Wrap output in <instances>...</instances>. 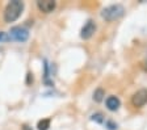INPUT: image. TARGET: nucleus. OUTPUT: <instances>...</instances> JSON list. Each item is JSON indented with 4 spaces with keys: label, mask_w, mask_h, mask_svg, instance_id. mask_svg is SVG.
I'll list each match as a JSON object with an SVG mask.
<instances>
[{
    "label": "nucleus",
    "mask_w": 147,
    "mask_h": 130,
    "mask_svg": "<svg viewBox=\"0 0 147 130\" xmlns=\"http://www.w3.org/2000/svg\"><path fill=\"white\" fill-rule=\"evenodd\" d=\"M22 9H24V3L20 0H12L7 4L4 9V21L5 22H13L21 16Z\"/></svg>",
    "instance_id": "1"
},
{
    "label": "nucleus",
    "mask_w": 147,
    "mask_h": 130,
    "mask_svg": "<svg viewBox=\"0 0 147 130\" xmlns=\"http://www.w3.org/2000/svg\"><path fill=\"white\" fill-rule=\"evenodd\" d=\"M125 13V8L121 4H112V5L102 9L101 12V17L105 20V21H116V20L121 19Z\"/></svg>",
    "instance_id": "2"
},
{
    "label": "nucleus",
    "mask_w": 147,
    "mask_h": 130,
    "mask_svg": "<svg viewBox=\"0 0 147 130\" xmlns=\"http://www.w3.org/2000/svg\"><path fill=\"white\" fill-rule=\"evenodd\" d=\"M9 38H12L17 42H25L29 38V30L24 26H13L9 30Z\"/></svg>",
    "instance_id": "3"
},
{
    "label": "nucleus",
    "mask_w": 147,
    "mask_h": 130,
    "mask_svg": "<svg viewBox=\"0 0 147 130\" xmlns=\"http://www.w3.org/2000/svg\"><path fill=\"white\" fill-rule=\"evenodd\" d=\"M131 104L135 108H142L147 104V90L142 88V90L137 91L131 97Z\"/></svg>",
    "instance_id": "4"
},
{
    "label": "nucleus",
    "mask_w": 147,
    "mask_h": 130,
    "mask_svg": "<svg viewBox=\"0 0 147 130\" xmlns=\"http://www.w3.org/2000/svg\"><path fill=\"white\" fill-rule=\"evenodd\" d=\"M96 32V24L95 21H92V20H88V21L84 24V26L82 28V30H80V37L83 38V40H89V38L95 34Z\"/></svg>",
    "instance_id": "5"
},
{
    "label": "nucleus",
    "mask_w": 147,
    "mask_h": 130,
    "mask_svg": "<svg viewBox=\"0 0 147 130\" xmlns=\"http://www.w3.org/2000/svg\"><path fill=\"white\" fill-rule=\"evenodd\" d=\"M37 7H38V9L43 13H50L55 9V7H57V1L54 0H41L37 3Z\"/></svg>",
    "instance_id": "6"
},
{
    "label": "nucleus",
    "mask_w": 147,
    "mask_h": 130,
    "mask_svg": "<svg viewBox=\"0 0 147 130\" xmlns=\"http://www.w3.org/2000/svg\"><path fill=\"white\" fill-rule=\"evenodd\" d=\"M105 104H107V108L110 112H116L121 106V101H119V99L117 96H109L107 99V101H105Z\"/></svg>",
    "instance_id": "7"
},
{
    "label": "nucleus",
    "mask_w": 147,
    "mask_h": 130,
    "mask_svg": "<svg viewBox=\"0 0 147 130\" xmlns=\"http://www.w3.org/2000/svg\"><path fill=\"white\" fill-rule=\"evenodd\" d=\"M104 96H105L104 90H102V88H97V90L95 91V93H93V100H95L96 102H100V101H102Z\"/></svg>",
    "instance_id": "8"
},
{
    "label": "nucleus",
    "mask_w": 147,
    "mask_h": 130,
    "mask_svg": "<svg viewBox=\"0 0 147 130\" xmlns=\"http://www.w3.org/2000/svg\"><path fill=\"white\" fill-rule=\"evenodd\" d=\"M49 127H50L49 118H43V120H41L40 122H38V125H37V129L38 130H47Z\"/></svg>",
    "instance_id": "9"
},
{
    "label": "nucleus",
    "mask_w": 147,
    "mask_h": 130,
    "mask_svg": "<svg viewBox=\"0 0 147 130\" xmlns=\"http://www.w3.org/2000/svg\"><path fill=\"white\" fill-rule=\"evenodd\" d=\"M92 120L98 122V124H102V122H104V116L101 115V113H96V115L92 116Z\"/></svg>",
    "instance_id": "10"
},
{
    "label": "nucleus",
    "mask_w": 147,
    "mask_h": 130,
    "mask_svg": "<svg viewBox=\"0 0 147 130\" xmlns=\"http://www.w3.org/2000/svg\"><path fill=\"white\" fill-rule=\"evenodd\" d=\"M105 126H107L109 130H117L118 129L117 124H114L113 121H107V122H105Z\"/></svg>",
    "instance_id": "11"
},
{
    "label": "nucleus",
    "mask_w": 147,
    "mask_h": 130,
    "mask_svg": "<svg viewBox=\"0 0 147 130\" xmlns=\"http://www.w3.org/2000/svg\"><path fill=\"white\" fill-rule=\"evenodd\" d=\"M26 83H28V84L33 83V74H32V72H29V74H28V80H26Z\"/></svg>",
    "instance_id": "12"
},
{
    "label": "nucleus",
    "mask_w": 147,
    "mask_h": 130,
    "mask_svg": "<svg viewBox=\"0 0 147 130\" xmlns=\"http://www.w3.org/2000/svg\"><path fill=\"white\" fill-rule=\"evenodd\" d=\"M8 40V37L5 36V33H0V41H5Z\"/></svg>",
    "instance_id": "13"
}]
</instances>
